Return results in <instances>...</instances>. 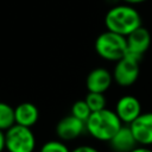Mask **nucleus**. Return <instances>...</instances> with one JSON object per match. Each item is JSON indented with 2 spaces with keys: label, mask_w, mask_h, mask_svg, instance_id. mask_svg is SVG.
<instances>
[{
  "label": "nucleus",
  "mask_w": 152,
  "mask_h": 152,
  "mask_svg": "<svg viewBox=\"0 0 152 152\" xmlns=\"http://www.w3.org/2000/svg\"><path fill=\"white\" fill-rule=\"evenodd\" d=\"M104 25L108 31L127 37L141 25L139 12L131 5H114L104 15Z\"/></svg>",
  "instance_id": "nucleus-1"
},
{
  "label": "nucleus",
  "mask_w": 152,
  "mask_h": 152,
  "mask_svg": "<svg viewBox=\"0 0 152 152\" xmlns=\"http://www.w3.org/2000/svg\"><path fill=\"white\" fill-rule=\"evenodd\" d=\"M124 126L114 110L102 109L93 112L86 121V131L96 140L109 141Z\"/></svg>",
  "instance_id": "nucleus-2"
},
{
  "label": "nucleus",
  "mask_w": 152,
  "mask_h": 152,
  "mask_svg": "<svg viewBox=\"0 0 152 152\" xmlns=\"http://www.w3.org/2000/svg\"><path fill=\"white\" fill-rule=\"evenodd\" d=\"M94 48L96 53L102 59L108 62H118L126 55L127 40L126 37L107 30L97 36Z\"/></svg>",
  "instance_id": "nucleus-3"
},
{
  "label": "nucleus",
  "mask_w": 152,
  "mask_h": 152,
  "mask_svg": "<svg viewBox=\"0 0 152 152\" xmlns=\"http://www.w3.org/2000/svg\"><path fill=\"white\" fill-rule=\"evenodd\" d=\"M5 146L7 152H33L36 137L31 128L15 124L5 132Z\"/></svg>",
  "instance_id": "nucleus-4"
},
{
  "label": "nucleus",
  "mask_w": 152,
  "mask_h": 152,
  "mask_svg": "<svg viewBox=\"0 0 152 152\" xmlns=\"http://www.w3.org/2000/svg\"><path fill=\"white\" fill-rule=\"evenodd\" d=\"M139 63H140L139 61L129 56H125L118 62H115V65L112 72L114 82L124 88L131 87L132 84H134L140 72Z\"/></svg>",
  "instance_id": "nucleus-5"
},
{
  "label": "nucleus",
  "mask_w": 152,
  "mask_h": 152,
  "mask_svg": "<svg viewBox=\"0 0 152 152\" xmlns=\"http://www.w3.org/2000/svg\"><path fill=\"white\" fill-rule=\"evenodd\" d=\"M127 40V51L125 56H129L137 61H141L145 52L150 49L151 45V34L147 28L144 26L138 27L132 33L126 37Z\"/></svg>",
  "instance_id": "nucleus-6"
},
{
  "label": "nucleus",
  "mask_w": 152,
  "mask_h": 152,
  "mask_svg": "<svg viewBox=\"0 0 152 152\" xmlns=\"http://www.w3.org/2000/svg\"><path fill=\"white\" fill-rule=\"evenodd\" d=\"M115 114L124 125H131L142 112L140 101L133 95H125L120 97L115 104Z\"/></svg>",
  "instance_id": "nucleus-7"
},
{
  "label": "nucleus",
  "mask_w": 152,
  "mask_h": 152,
  "mask_svg": "<svg viewBox=\"0 0 152 152\" xmlns=\"http://www.w3.org/2000/svg\"><path fill=\"white\" fill-rule=\"evenodd\" d=\"M86 131V122L69 114L62 118L56 125V134L62 141H71L81 137Z\"/></svg>",
  "instance_id": "nucleus-8"
},
{
  "label": "nucleus",
  "mask_w": 152,
  "mask_h": 152,
  "mask_svg": "<svg viewBox=\"0 0 152 152\" xmlns=\"http://www.w3.org/2000/svg\"><path fill=\"white\" fill-rule=\"evenodd\" d=\"M138 145H152V112L141 113L131 125H128Z\"/></svg>",
  "instance_id": "nucleus-9"
},
{
  "label": "nucleus",
  "mask_w": 152,
  "mask_h": 152,
  "mask_svg": "<svg viewBox=\"0 0 152 152\" xmlns=\"http://www.w3.org/2000/svg\"><path fill=\"white\" fill-rule=\"evenodd\" d=\"M113 81V75L109 70L106 68H95L87 76L86 87L88 91L104 94L110 88Z\"/></svg>",
  "instance_id": "nucleus-10"
},
{
  "label": "nucleus",
  "mask_w": 152,
  "mask_h": 152,
  "mask_svg": "<svg viewBox=\"0 0 152 152\" xmlns=\"http://www.w3.org/2000/svg\"><path fill=\"white\" fill-rule=\"evenodd\" d=\"M108 144L113 152H131L138 146V142L129 126L127 125H124L119 132L108 141Z\"/></svg>",
  "instance_id": "nucleus-11"
},
{
  "label": "nucleus",
  "mask_w": 152,
  "mask_h": 152,
  "mask_svg": "<svg viewBox=\"0 0 152 152\" xmlns=\"http://www.w3.org/2000/svg\"><path fill=\"white\" fill-rule=\"evenodd\" d=\"M15 124L24 127H33L39 119V110L32 102H21L14 108Z\"/></svg>",
  "instance_id": "nucleus-12"
},
{
  "label": "nucleus",
  "mask_w": 152,
  "mask_h": 152,
  "mask_svg": "<svg viewBox=\"0 0 152 152\" xmlns=\"http://www.w3.org/2000/svg\"><path fill=\"white\" fill-rule=\"evenodd\" d=\"M14 125V108L6 102H0V129L6 132Z\"/></svg>",
  "instance_id": "nucleus-13"
},
{
  "label": "nucleus",
  "mask_w": 152,
  "mask_h": 152,
  "mask_svg": "<svg viewBox=\"0 0 152 152\" xmlns=\"http://www.w3.org/2000/svg\"><path fill=\"white\" fill-rule=\"evenodd\" d=\"M84 101L87 102L88 107L90 108L91 113L93 112H99L106 108V96L104 94L101 93H93V91H88V94L84 97Z\"/></svg>",
  "instance_id": "nucleus-14"
},
{
  "label": "nucleus",
  "mask_w": 152,
  "mask_h": 152,
  "mask_svg": "<svg viewBox=\"0 0 152 152\" xmlns=\"http://www.w3.org/2000/svg\"><path fill=\"white\" fill-rule=\"evenodd\" d=\"M90 114H91V110H90V108L88 107V104L84 100H77L72 103L71 115H74L78 120L86 122L88 120V118L90 116Z\"/></svg>",
  "instance_id": "nucleus-15"
},
{
  "label": "nucleus",
  "mask_w": 152,
  "mask_h": 152,
  "mask_svg": "<svg viewBox=\"0 0 152 152\" xmlns=\"http://www.w3.org/2000/svg\"><path fill=\"white\" fill-rule=\"evenodd\" d=\"M39 152H71L62 140H49L43 144Z\"/></svg>",
  "instance_id": "nucleus-16"
},
{
  "label": "nucleus",
  "mask_w": 152,
  "mask_h": 152,
  "mask_svg": "<svg viewBox=\"0 0 152 152\" xmlns=\"http://www.w3.org/2000/svg\"><path fill=\"white\" fill-rule=\"evenodd\" d=\"M71 152H100V151L90 145H80V146L72 148Z\"/></svg>",
  "instance_id": "nucleus-17"
},
{
  "label": "nucleus",
  "mask_w": 152,
  "mask_h": 152,
  "mask_svg": "<svg viewBox=\"0 0 152 152\" xmlns=\"http://www.w3.org/2000/svg\"><path fill=\"white\" fill-rule=\"evenodd\" d=\"M4 150H6V146H5V132L0 129V152H4Z\"/></svg>",
  "instance_id": "nucleus-18"
},
{
  "label": "nucleus",
  "mask_w": 152,
  "mask_h": 152,
  "mask_svg": "<svg viewBox=\"0 0 152 152\" xmlns=\"http://www.w3.org/2000/svg\"><path fill=\"white\" fill-rule=\"evenodd\" d=\"M131 152H152V150L148 147V146H140L138 145L134 150H132Z\"/></svg>",
  "instance_id": "nucleus-19"
},
{
  "label": "nucleus",
  "mask_w": 152,
  "mask_h": 152,
  "mask_svg": "<svg viewBox=\"0 0 152 152\" xmlns=\"http://www.w3.org/2000/svg\"><path fill=\"white\" fill-rule=\"evenodd\" d=\"M125 4L127 5H131V6H134V5H138V4H141V2H145L146 0H122Z\"/></svg>",
  "instance_id": "nucleus-20"
}]
</instances>
